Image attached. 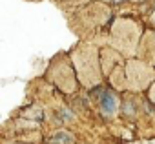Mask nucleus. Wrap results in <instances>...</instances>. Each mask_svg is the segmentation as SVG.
<instances>
[{"label": "nucleus", "instance_id": "nucleus-1", "mask_svg": "<svg viewBox=\"0 0 155 144\" xmlns=\"http://www.w3.org/2000/svg\"><path fill=\"white\" fill-rule=\"evenodd\" d=\"M101 108H102L104 113H113L115 108H117V99H115V95L110 93V91H104L102 97H101Z\"/></svg>", "mask_w": 155, "mask_h": 144}, {"label": "nucleus", "instance_id": "nucleus-2", "mask_svg": "<svg viewBox=\"0 0 155 144\" xmlns=\"http://www.w3.org/2000/svg\"><path fill=\"white\" fill-rule=\"evenodd\" d=\"M57 139H62V140H66V142H69V137H66V135H57Z\"/></svg>", "mask_w": 155, "mask_h": 144}]
</instances>
